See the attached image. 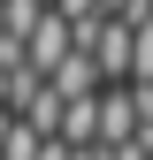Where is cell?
Masks as SVG:
<instances>
[{"label":"cell","mask_w":153,"mask_h":160,"mask_svg":"<svg viewBox=\"0 0 153 160\" xmlns=\"http://www.w3.org/2000/svg\"><path fill=\"white\" fill-rule=\"evenodd\" d=\"M69 53H76V23H69V15H46V23L31 31V46H23V61H31L38 76H54V69L69 61Z\"/></svg>","instance_id":"obj_1"},{"label":"cell","mask_w":153,"mask_h":160,"mask_svg":"<svg viewBox=\"0 0 153 160\" xmlns=\"http://www.w3.org/2000/svg\"><path fill=\"white\" fill-rule=\"evenodd\" d=\"M54 15H69V23H92V15H100V0H54Z\"/></svg>","instance_id":"obj_2"},{"label":"cell","mask_w":153,"mask_h":160,"mask_svg":"<svg viewBox=\"0 0 153 160\" xmlns=\"http://www.w3.org/2000/svg\"><path fill=\"white\" fill-rule=\"evenodd\" d=\"M130 8H145V0H100V15H130Z\"/></svg>","instance_id":"obj_3"},{"label":"cell","mask_w":153,"mask_h":160,"mask_svg":"<svg viewBox=\"0 0 153 160\" xmlns=\"http://www.w3.org/2000/svg\"><path fill=\"white\" fill-rule=\"evenodd\" d=\"M46 8H54V0H46Z\"/></svg>","instance_id":"obj_4"}]
</instances>
